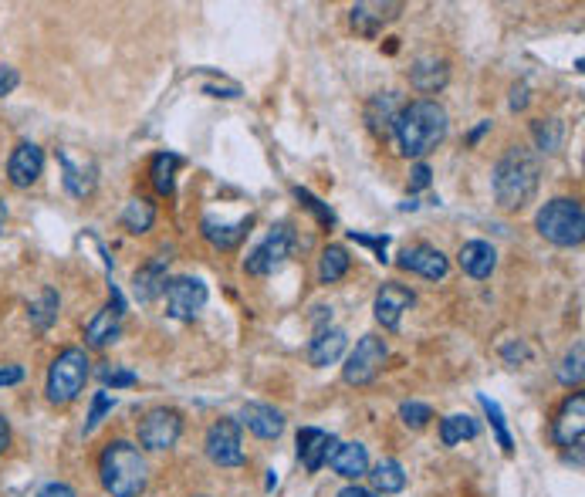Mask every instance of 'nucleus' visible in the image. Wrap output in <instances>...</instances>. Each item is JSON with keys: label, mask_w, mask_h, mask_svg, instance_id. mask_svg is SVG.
<instances>
[{"label": "nucleus", "mask_w": 585, "mask_h": 497, "mask_svg": "<svg viewBox=\"0 0 585 497\" xmlns=\"http://www.w3.org/2000/svg\"><path fill=\"white\" fill-rule=\"evenodd\" d=\"M400 268L420 274V278L443 281L450 274V261H447V254H443L440 247L413 244V247H406V251L400 254Z\"/></svg>", "instance_id": "nucleus-16"}, {"label": "nucleus", "mask_w": 585, "mask_h": 497, "mask_svg": "<svg viewBox=\"0 0 585 497\" xmlns=\"http://www.w3.org/2000/svg\"><path fill=\"white\" fill-rule=\"evenodd\" d=\"M166 308H170L173 318H180V322H193L203 305H207V284H203L200 278H173L166 281Z\"/></svg>", "instance_id": "nucleus-10"}, {"label": "nucleus", "mask_w": 585, "mask_h": 497, "mask_svg": "<svg viewBox=\"0 0 585 497\" xmlns=\"http://www.w3.org/2000/svg\"><path fill=\"white\" fill-rule=\"evenodd\" d=\"M352 241L362 244V247H372L376 251V261H389L386 257V247H389V237H369V234H359V230H352Z\"/></svg>", "instance_id": "nucleus-40"}, {"label": "nucleus", "mask_w": 585, "mask_h": 497, "mask_svg": "<svg viewBox=\"0 0 585 497\" xmlns=\"http://www.w3.org/2000/svg\"><path fill=\"white\" fill-rule=\"evenodd\" d=\"M481 433V423L467 413H454V416H443L440 420V443L443 447H457L464 440H474Z\"/></svg>", "instance_id": "nucleus-26"}, {"label": "nucleus", "mask_w": 585, "mask_h": 497, "mask_svg": "<svg viewBox=\"0 0 585 497\" xmlns=\"http://www.w3.org/2000/svg\"><path fill=\"white\" fill-rule=\"evenodd\" d=\"M88 376H92V362H88V352L75 349V345H72V349H61L55 355V362H51V369H48V383H44L48 403H55V406L75 403V399L82 396Z\"/></svg>", "instance_id": "nucleus-4"}, {"label": "nucleus", "mask_w": 585, "mask_h": 497, "mask_svg": "<svg viewBox=\"0 0 585 497\" xmlns=\"http://www.w3.org/2000/svg\"><path fill=\"white\" fill-rule=\"evenodd\" d=\"M386 359H389V345L379 335H362L356 349L349 352V359H345L342 379L349 386H369L383 372Z\"/></svg>", "instance_id": "nucleus-6"}, {"label": "nucleus", "mask_w": 585, "mask_h": 497, "mask_svg": "<svg viewBox=\"0 0 585 497\" xmlns=\"http://www.w3.org/2000/svg\"><path fill=\"white\" fill-rule=\"evenodd\" d=\"M109 291H112V301L92 318V322L85 325V345H88V349H105V345H112L122 335V315H126V301H122V295L115 291V284H109Z\"/></svg>", "instance_id": "nucleus-11"}, {"label": "nucleus", "mask_w": 585, "mask_h": 497, "mask_svg": "<svg viewBox=\"0 0 585 497\" xmlns=\"http://www.w3.org/2000/svg\"><path fill=\"white\" fill-rule=\"evenodd\" d=\"M58 305H61L58 291L55 288H44L41 298L31 305V325L38 328V332H48V328L58 322Z\"/></svg>", "instance_id": "nucleus-31"}, {"label": "nucleus", "mask_w": 585, "mask_h": 497, "mask_svg": "<svg viewBox=\"0 0 585 497\" xmlns=\"http://www.w3.org/2000/svg\"><path fill=\"white\" fill-rule=\"evenodd\" d=\"M447 129H450L447 109L433 99H416L410 105H403L393 119V132H396V142H400V153L413 156V159L430 156L433 149L447 139Z\"/></svg>", "instance_id": "nucleus-1"}, {"label": "nucleus", "mask_w": 585, "mask_h": 497, "mask_svg": "<svg viewBox=\"0 0 585 497\" xmlns=\"http://www.w3.org/2000/svg\"><path fill=\"white\" fill-rule=\"evenodd\" d=\"M180 433H183V416L176 410L159 406V410H149L143 420H139V447L153 450V454H163V450L176 447Z\"/></svg>", "instance_id": "nucleus-8"}, {"label": "nucleus", "mask_w": 585, "mask_h": 497, "mask_svg": "<svg viewBox=\"0 0 585 497\" xmlns=\"http://www.w3.org/2000/svg\"><path fill=\"white\" fill-rule=\"evenodd\" d=\"M396 112H400V105H396V95H393V92L376 95V99L369 102V109H366L369 129H372V132H379V136H386V132L393 129Z\"/></svg>", "instance_id": "nucleus-30"}, {"label": "nucleus", "mask_w": 585, "mask_h": 497, "mask_svg": "<svg viewBox=\"0 0 585 497\" xmlns=\"http://www.w3.org/2000/svg\"><path fill=\"white\" fill-rule=\"evenodd\" d=\"M112 406H115V396L109 393V389H102V393L92 396V410H88V420H85V437L88 433H95V426L105 420V413H112Z\"/></svg>", "instance_id": "nucleus-36"}, {"label": "nucleus", "mask_w": 585, "mask_h": 497, "mask_svg": "<svg viewBox=\"0 0 585 497\" xmlns=\"http://www.w3.org/2000/svg\"><path fill=\"white\" fill-rule=\"evenodd\" d=\"M153 224H156V203L146 197H132L126 203V210H122V227L129 234H146V230H153Z\"/></svg>", "instance_id": "nucleus-28"}, {"label": "nucleus", "mask_w": 585, "mask_h": 497, "mask_svg": "<svg viewBox=\"0 0 585 497\" xmlns=\"http://www.w3.org/2000/svg\"><path fill=\"white\" fill-rule=\"evenodd\" d=\"M207 457L217 467H241L244 464V443H241V423L234 416H224L207 430Z\"/></svg>", "instance_id": "nucleus-9"}, {"label": "nucleus", "mask_w": 585, "mask_h": 497, "mask_svg": "<svg viewBox=\"0 0 585 497\" xmlns=\"http://www.w3.org/2000/svg\"><path fill=\"white\" fill-rule=\"evenodd\" d=\"M335 447H339V440H335L332 433L318 430V426H305V430H298V460H301V467H305L308 474H318V470L329 464Z\"/></svg>", "instance_id": "nucleus-17"}, {"label": "nucleus", "mask_w": 585, "mask_h": 497, "mask_svg": "<svg viewBox=\"0 0 585 497\" xmlns=\"http://www.w3.org/2000/svg\"><path fill=\"white\" fill-rule=\"evenodd\" d=\"M241 426H247L261 440H278L285 433V413L268 403H247L241 410Z\"/></svg>", "instance_id": "nucleus-19"}, {"label": "nucleus", "mask_w": 585, "mask_h": 497, "mask_svg": "<svg viewBox=\"0 0 585 497\" xmlns=\"http://www.w3.org/2000/svg\"><path fill=\"white\" fill-rule=\"evenodd\" d=\"M332 470L345 481H359V477L369 474V450L362 443H339L329 457Z\"/></svg>", "instance_id": "nucleus-22"}, {"label": "nucleus", "mask_w": 585, "mask_h": 497, "mask_svg": "<svg viewBox=\"0 0 585 497\" xmlns=\"http://www.w3.org/2000/svg\"><path fill=\"white\" fill-rule=\"evenodd\" d=\"M38 497H78L75 494V487L72 484H65V481H51V484H44Z\"/></svg>", "instance_id": "nucleus-43"}, {"label": "nucleus", "mask_w": 585, "mask_h": 497, "mask_svg": "<svg viewBox=\"0 0 585 497\" xmlns=\"http://www.w3.org/2000/svg\"><path fill=\"white\" fill-rule=\"evenodd\" d=\"M345 342H349V339H345L342 328H322V332H318L312 339V345H308V362H312L315 369L332 366V362L342 359Z\"/></svg>", "instance_id": "nucleus-23"}, {"label": "nucleus", "mask_w": 585, "mask_h": 497, "mask_svg": "<svg viewBox=\"0 0 585 497\" xmlns=\"http://www.w3.org/2000/svg\"><path fill=\"white\" fill-rule=\"evenodd\" d=\"M416 295L406 284H396V281H386L383 288H379L376 301H372V312H376V322L383 328H400L403 322V312H410L413 308Z\"/></svg>", "instance_id": "nucleus-14"}, {"label": "nucleus", "mask_w": 585, "mask_h": 497, "mask_svg": "<svg viewBox=\"0 0 585 497\" xmlns=\"http://www.w3.org/2000/svg\"><path fill=\"white\" fill-rule=\"evenodd\" d=\"M17 85H21V75H17V68H11V65L0 68V99H4V95H11Z\"/></svg>", "instance_id": "nucleus-41"}, {"label": "nucleus", "mask_w": 585, "mask_h": 497, "mask_svg": "<svg viewBox=\"0 0 585 497\" xmlns=\"http://www.w3.org/2000/svg\"><path fill=\"white\" fill-rule=\"evenodd\" d=\"M504 359H508V362H514V359H528V349H525V345H504Z\"/></svg>", "instance_id": "nucleus-48"}, {"label": "nucleus", "mask_w": 585, "mask_h": 497, "mask_svg": "<svg viewBox=\"0 0 585 497\" xmlns=\"http://www.w3.org/2000/svg\"><path fill=\"white\" fill-rule=\"evenodd\" d=\"M582 430H585V396L575 393L562 403V410L552 420V437L558 447H582Z\"/></svg>", "instance_id": "nucleus-15"}, {"label": "nucleus", "mask_w": 585, "mask_h": 497, "mask_svg": "<svg viewBox=\"0 0 585 497\" xmlns=\"http://www.w3.org/2000/svg\"><path fill=\"white\" fill-rule=\"evenodd\" d=\"M291 251H295V230H291L288 224H278V227L268 230V237H264L251 254H247L244 271L254 274V278L274 274L291 257Z\"/></svg>", "instance_id": "nucleus-7"}, {"label": "nucleus", "mask_w": 585, "mask_h": 497, "mask_svg": "<svg viewBox=\"0 0 585 497\" xmlns=\"http://www.w3.org/2000/svg\"><path fill=\"white\" fill-rule=\"evenodd\" d=\"M7 447H11V423H7V416L0 413V457H4Z\"/></svg>", "instance_id": "nucleus-46"}, {"label": "nucleus", "mask_w": 585, "mask_h": 497, "mask_svg": "<svg viewBox=\"0 0 585 497\" xmlns=\"http://www.w3.org/2000/svg\"><path fill=\"white\" fill-rule=\"evenodd\" d=\"M447 78H450L447 61L437 58V55H420L410 65V85L416 88V92H423V95L440 92V88L447 85Z\"/></svg>", "instance_id": "nucleus-21"}, {"label": "nucleus", "mask_w": 585, "mask_h": 497, "mask_svg": "<svg viewBox=\"0 0 585 497\" xmlns=\"http://www.w3.org/2000/svg\"><path fill=\"white\" fill-rule=\"evenodd\" d=\"M525 105H528V85L521 82V85H514V88H511V109H514V112H521Z\"/></svg>", "instance_id": "nucleus-45"}, {"label": "nucleus", "mask_w": 585, "mask_h": 497, "mask_svg": "<svg viewBox=\"0 0 585 497\" xmlns=\"http://www.w3.org/2000/svg\"><path fill=\"white\" fill-rule=\"evenodd\" d=\"M369 481L372 487H376V494H400L403 487H406V474H403V464L400 460H379L376 467L369 470Z\"/></svg>", "instance_id": "nucleus-27"}, {"label": "nucleus", "mask_w": 585, "mask_h": 497, "mask_svg": "<svg viewBox=\"0 0 585 497\" xmlns=\"http://www.w3.org/2000/svg\"><path fill=\"white\" fill-rule=\"evenodd\" d=\"M44 173V153L38 142H17L11 149V159H7V180L17 190H28L41 180Z\"/></svg>", "instance_id": "nucleus-12"}, {"label": "nucleus", "mask_w": 585, "mask_h": 497, "mask_svg": "<svg viewBox=\"0 0 585 497\" xmlns=\"http://www.w3.org/2000/svg\"><path fill=\"white\" fill-rule=\"evenodd\" d=\"M295 197H298L301 203H305L308 210L315 213L318 224H325V227H332V224H335V213H332L329 207H325V203L318 200V197H312V193H308V190H301V186H295Z\"/></svg>", "instance_id": "nucleus-39"}, {"label": "nucleus", "mask_w": 585, "mask_h": 497, "mask_svg": "<svg viewBox=\"0 0 585 497\" xmlns=\"http://www.w3.org/2000/svg\"><path fill=\"white\" fill-rule=\"evenodd\" d=\"M538 183H542V163L528 146H511L491 173L494 200L501 210L528 207L531 197L538 193Z\"/></svg>", "instance_id": "nucleus-2"}, {"label": "nucleus", "mask_w": 585, "mask_h": 497, "mask_svg": "<svg viewBox=\"0 0 585 497\" xmlns=\"http://www.w3.org/2000/svg\"><path fill=\"white\" fill-rule=\"evenodd\" d=\"M457 264H460V271L471 274L474 281H484V278H491L494 268H498V251L487 241H467L460 247Z\"/></svg>", "instance_id": "nucleus-20"}, {"label": "nucleus", "mask_w": 585, "mask_h": 497, "mask_svg": "<svg viewBox=\"0 0 585 497\" xmlns=\"http://www.w3.org/2000/svg\"><path fill=\"white\" fill-rule=\"evenodd\" d=\"M558 383L562 386H579L582 383V342H575V349L565 352L562 366H558Z\"/></svg>", "instance_id": "nucleus-35"}, {"label": "nucleus", "mask_w": 585, "mask_h": 497, "mask_svg": "<svg viewBox=\"0 0 585 497\" xmlns=\"http://www.w3.org/2000/svg\"><path fill=\"white\" fill-rule=\"evenodd\" d=\"M400 420L406 426H413V430H423V426L433 420V410L427 403H413V399H410V403L400 406Z\"/></svg>", "instance_id": "nucleus-37"}, {"label": "nucleus", "mask_w": 585, "mask_h": 497, "mask_svg": "<svg viewBox=\"0 0 585 497\" xmlns=\"http://www.w3.org/2000/svg\"><path fill=\"white\" fill-rule=\"evenodd\" d=\"M21 379H24L21 366H4V369H0V386H17Z\"/></svg>", "instance_id": "nucleus-44"}, {"label": "nucleus", "mask_w": 585, "mask_h": 497, "mask_svg": "<svg viewBox=\"0 0 585 497\" xmlns=\"http://www.w3.org/2000/svg\"><path fill=\"white\" fill-rule=\"evenodd\" d=\"M247 230H251V217L237 220V224H224V220H217V217L203 220V237L214 247H220V251H230V247L241 244L247 237Z\"/></svg>", "instance_id": "nucleus-24"}, {"label": "nucleus", "mask_w": 585, "mask_h": 497, "mask_svg": "<svg viewBox=\"0 0 585 497\" xmlns=\"http://www.w3.org/2000/svg\"><path fill=\"white\" fill-rule=\"evenodd\" d=\"M349 264H352L349 251H345V247H339V244H329L322 251V257H318V281H322V284L342 281L345 274H349Z\"/></svg>", "instance_id": "nucleus-29"}, {"label": "nucleus", "mask_w": 585, "mask_h": 497, "mask_svg": "<svg viewBox=\"0 0 585 497\" xmlns=\"http://www.w3.org/2000/svg\"><path fill=\"white\" fill-rule=\"evenodd\" d=\"M430 166L427 163H416L413 166V173H410V190L416 193V190H427V186H430Z\"/></svg>", "instance_id": "nucleus-42"}, {"label": "nucleus", "mask_w": 585, "mask_h": 497, "mask_svg": "<svg viewBox=\"0 0 585 497\" xmlns=\"http://www.w3.org/2000/svg\"><path fill=\"white\" fill-rule=\"evenodd\" d=\"M531 132H535V142L542 153H558V149H562L565 126L558 119H538L535 126H531Z\"/></svg>", "instance_id": "nucleus-33"}, {"label": "nucleus", "mask_w": 585, "mask_h": 497, "mask_svg": "<svg viewBox=\"0 0 585 497\" xmlns=\"http://www.w3.org/2000/svg\"><path fill=\"white\" fill-rule=\"evenodd\" d=\"M132 291H136V298L149 305L153 298H159L166 291V261L163 257H156L153 264H146V268L136 271V278H132Z\"/></svg>", "instance_id": "nucleus-25"}, {"label": "nucleus", "mask_w": 585, "mask_h": 497, "mask_svg": "<svg viewBox=\"0 0 585 497\" xmlns=\"http://www.w3.org/2000/svg\"><path fill=\"white\" fill-rule=\"evenodd\" d=\"M58 166H61V180H65V190L72 193V197H78V200L92 197V190H95V166H92V159H78L72 149L61 146L58 149Z\"/></svg>", "instance_id": "nucleus-18"}, {"label": "nucleus", "mask_w": 585, "mask_h": 497, "mask_svg": "<svg viewBox=\"0 0 585 497\" xmlns=\"http://www.w3.org/2000/svg\"><path fill=\"white\" fill-rule=\"evenodd\" d=\"M335 497H383V494H376V491H366V487H356V484H349V487H342Z\"/></svg>", "instance_id": "nucleus-47"}, {"label": "nucleus", "mask_w": 585, "mask_h": 497, "mask_svg": "<svg viewBox=\"0 0 585 497\" xmlns=\"http://www.w3.org/2000/svg\"><path fill=\"white\" fill-rule=\"evenodd\" d=\"M403 11L400 0H366V4H356L349 11V21H352V31L362 34V38H376L379 31L386 28L389 21H396Z\"/></svg>", "instance_id": "nucleus-13"}, {"label": "nucleus", "mask_w": 585, "mask_h": 497, "mask_svg": "<svg viewBox=\"0 0 585 497\" xmlns=\"http://www.w3.org/2000/svg\"><path fill=\"white\" fill-rule=\"evenodd\" d=\"M99 477L112 497H139L149 484L143 450L129 440H112L99 457Z\"/></svg>", "instance_id": "nucleus-3"}, {"label": "nucleus", "mask_w": 585, "mask_h": 497, "mask_svg": "<svg viewBox=\"0 0 585 497\" xmlns=\"http://www.w3.org/2000/svg\"><path fill=\"white\" fill-rule=\"evenodd\" d=\"M535 227L555 247H579L585 241V210L579 200L555 197L538 210Z\"/></svg>", "instance_id": "nucleus-5"}, {"label": "nucleus", "mask_w": 585, "mask_h": 497, "mask_svg": "<svg viewBox=\"0 0 585 497\" xmlns=\"http://www.w3.org/2000/svg\"><path fill=\"white\" fill-rule=\"evenodd\" d=\"M4 224H7V207H4V200H0V234H4Z\"/></svg>", "instance_id": "nucleus-50"}, {"label": "nucleus", "mask_w": 585, "mask_h": 497, "mask_svg": "<svg viewBox=\"0 0 585 497\" xmlns=\"http://www.w3.org/2000/svg\"><path fill=\"white\" fill-rule=\"evenodd\" d=\"M99 379L105 386H112V389H122V386H136L139 383V376L132 369H122V366H102L99 369Z\"/></svg>", "instance_id": "nucleus-38"}, {"label": "nucleus", "mask_w": 585, "mask_h": 497, "mask_svg": "<svg viewBox=\"0 0 585 497\" xmlns=\"http://www.w3.org/2000/svg\"><path fill=\"white\" fill-rule=\"evenodd\" d=\"M487 129H491V122H481V126H477V129L471 132V136H467V142H471V146H474V142H477V139H481Z\"/></svg>", "instance_id": "nucleus-49"}, {"label": "nucleus", "mask_w": 585, "mask_h": 497, "mask_svg": "<svg viewBox=\"0 0 585 497\" xmlns=\"http://www.w3.org/2000/svg\"><path fill=\"white\" fill-rule=\"evenodd\" d=\"M176 166H180V156H173V153H159L153 159V186H156V193H163V197H170L173 193V186H176Z\"/></svg>", "instance_id": "nucleus-32"}, {"label": "nucleus", "mask_w": 585, "mask_h": 497, "mask_svg": "<svg viewBox=\"0 0 585 497\" xmlns=\"http://www.w3.org/2000/svg\"><path fill=\"white\" fill-rule=\"evenodd\" d=\"M477 403H481V410L487 413V420H491L494 426V433H498V443H501V450L504 454H514V440H511V433H508V423H504V413H501V406L494 403L491 396H477Z\"/></svg>", "instance_id": "nucleus-34"}]
</instances>
